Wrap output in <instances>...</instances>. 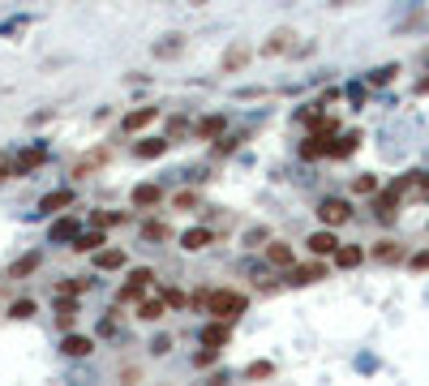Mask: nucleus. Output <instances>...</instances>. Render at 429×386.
Listing matches in <instances>:
<instances>
[{
  "mask_svg": "<svg viewBox=\"0 0 429 386\" xmlns=\"http://www.w3.org/2000/svg\"><path fill=\"white\" fill-rule=\"evenodd\" d=\"M189 305H193V309H207L215 322H236V318L245 314L249 300H245L241 292H232V288H207V292H193Z\"/></svg>",
  "mask_w": 429,
  "mask_h": 386,
  "instance_id": "nucleus-1",
  "label": "nucleus"
},
{
  "mask_svg": "<svg viewBox=\"0 0 429 386\" xmlns=\"http://www.w3.org/2000/svg\"><path fill=\"white\" fill-rule=\"evenodd\" d=\"M318 219H322V227H339V223H348V219H352V206H348L343 198H322Z\"/></svg>",
  "mask_w": 429,
  "mask_h": 386,
  "instance_id": "nucleus-2",
  "label": "nucleus"
},
{
  "mask_svg": "<svg viewBox=\"0 0 429 386\" xmlns=\"http://www.w3.org/2000/svg\"><path fill=\"white\" fill-rule=\"evenodd\" d=\"M305 245H309V253H314V257H335V253H339V241H335V232H331V227L314 232Z\"/></svg>",
  "mask_w": 429,
  "mask_h": 386,
  "instance_id": "nucleus-3",
  "label": "nucleus"
},
{
  "mask_svg": "<svg viewBox=\"0 0 429 386\" xmlns=\"http://www.w3.org/2000/svg\"><path fill=\"white\" fill-rule=\"evenodd\" d=\"M318 279H326V266H322V262L292 266V271H288V283H292V288H309V283H318Z\"/></svg>",
  "mask_w": 429,
  "mask_h": 386,
  "instance_id": "nucleus-4",
  "label": "nucleus"
},
{
  "mask_svg": "<svg viewBox=\"0 0 429 386\" xmlns=\"http://www.w3.org/2000/svg\"><path fill=\"white\" fill-rule=\"evenodd\" d=\"M266 262H270L275 271H292V266H296V253H292V245H284V241H270V245H266Z\"/></svg>",
  "mask_w": 429,
  "mask_h": 386,
  "instance_id": "nucleus-5",
  "label": "nucleus"
},
{
  "mask_svg": "<svg viewBox=\"0 0 429 386\" xmlns=\"http://www.w3.org/2000/svg\"><path fill=\"white\" fill-rule=\"evenodd\" d=\"M249 56H254V47H249V43H232L228 51H223V73H241L249 65Z\"/></svg>",
  "mask_w": 429,
  "mask_h": 386,
  "instance_id": "nucleus-6",
  "label": "nucleus"
},
{
  "mask_svg": "<svg viewBox=\"0 0 429 386\" xmlns=\"http://www.w3.org/2000/svg\"><path fill=\"white\" fill-rule=\"evenodd\" d=\"M104 163H108V150L99 146L95 154H86V159H78V163H73V172H69V176H73V180H86V176H95L99 168H104Z\"/></svg>",
  "mask_w": 429,
  "mask_h": 386,
  "instance_id": "nucleus-7",
  "label": "nucleus"
},
{
  "mask_svg": "<svg viewBox=\"0 0 429 386\" xmlns=\"http://www.w3.org/2000/svg\"><path fill=\"white\" fill-rule=\"evenodd\" d=\"M60 352L73 356V360H78V356H90V352H95V339H90V335H78V330H73V335H65V339H60Z\"/></svg>",
  "mask_w": 429,
  "mask_h": 386,
  "instance_id": "nucleus-8",
  "label": "nucleus"
},
{
  "mask_svg": "<svg viewBox=\"0 0 429 386\" xmlns=\"http://www.w3.org/2000/svg\"><path fill=\"white\" fill-rule=\"evenodd\" d=\"M300 159H331V138L309 134L305 142H300Z\"/></svg>",
  "mask_w": 429,
  "mask_h": 386,
  "instance_id": "nucleus-9",
  "label": "nucleus"
},
{
  "mask_svg": "<svg viewBox=\"0 0 429 386\" xmlns=\"http://www.w3.org/2000/svg\"><path fill=\"white\" fill-rule=\"evenodd\" d=\"M228 339H232V322H211L207 330H202V344H207L211 352H219Z\"/></svg>",
  "mask_w": 429,
  "mask_h": 386,
  "instance_id": "nucleus-10",
  "label": "nucleus"
},
{
  "mask_svg": "<svg viewBox=\"0 0 429 386\" xmlns=\"http://www.w3.org/2000/svg\"><path fill=\"white\" fill-rule=\"evenodd\" d=\"M43 159H47V150H43V146H31L26 154H17V159H13V176H26V172H35Z\"/></svg>",
  "mask_w": 429,
  "mask_h": 386,
  "instance_id": "nucleus-11",
  "label": "nucleus"
},
{
  "mask_svg": "<svg viewBox=\"0 0 429 386\" xmlns=\"http://www.w3.org/2000/svg\"><path fill=\"white\" fill-rule=\"evenodd\" d=\"M215 241V232L211 227H189L185 236H181V249H189V253H197V249H207Z\"/></svg>",
  "mask_w": 429,
  "mask_h": 386,
  "instance_id": "nucleus-12",
  "label": "nucleus"
},
{
  "mask_svg": "<svg viewBox=\"0 0 429 386\" xmlns=\"http://www.w3.org/2000/svg\"><path fill=\"white\" fill-rule=\"evenodd\" d=\"M365 262V249L361 245H339V253H335V266L339 271H352V266H361Z\"/></svg>",
  "mask_w": 429,
  "mask_h": 386,
  "instance_id": "nucleus-13",
  "label": "nucleus"
},
{
  "mask_svg": "<svg viewBox=\"0 0 429 386\" xmlns=\"http://www.w3.org/2000/svg\"><path fill=\"white\" fill-rule=\"evenodd\" d=\"M357 146H361V134H357V129H352V134H339V138L331 142V159H348Z\"/></svg>",
  "mask_w": 429,
  "mask_h": 386,
  "instance_id": "nucleus-14",
  "label": "nucleus"
},
{
  "mask_svg": "<svg viewBox=\"0 0 429 386\" xmlns=\"http://www.w3.org/2000/svg\"><path fill=\"white\" fill-rule=\"evenodd\" d=\"M124 262H129L124 249H99V253H95V266H99V271H120Z\"/></svg>",
  "mask_w": 429,
  "mask_h": 386,
  "instance_id": "nucleus-15",
  "label": "nucleus"
},
{
  "mask_svg": "<svg viewBox=\"0 0 429 386\" xmlns=\"http://www.w3.org/2000/svg\"><path fill=\"white\" fill-rule=\"evenodd\" d=\"M163 314H168V300H163V296H150V300L138 305V318H142V322H159Z\"/></svg>",
  "mask_w": 429,
  "mask_h": 386,
  "instance_id": "nucleus-16",
  "label": "nucleus"
},
{
  "mask_svg": "<svg viewBox=\"0 0 429 386\" xmlns=\"http://www.w3.org/2000/svg\"><path fill=\"white\" fill-rule=\"evenodd\" d=\"M65 206H73V189H56V193H47L39 202V211L43 215H52V211H65Z\"/></svg>",
  "mask_w": 429,
  "mask_h": 386,
  "instance_id": "nucleus-17",
  "label": "nucleus"
},
{
  "mask_svg": "<svg viewBox=\"0 0 429 386\" xmlns=\"http://www.w3.org/2000/svg\"><path fill=\"white\" fill-rule=\"evenodd\" d=\"M159 185H133V206L138 211H146V206H159Z\"/></svg>",
  "mask_w": 429,
  "mask_h": 386,
  "instance_id": "nucleus-18",
  "label": "nucleus"
},
{
  "mask_svg": "<svg viewBox=\"0 0 429 386\" xmlns=\"http://www.w3.org/2000/svg\"><path fill=\"white\" fill-rule=\"evenodd\" d=\"M159 116V108H138V112H129L124 116V129H129V134H138V129H146L150 120Z\"/></svg>",
  "mask_w": 429,
  "mask_h": 386,
  "instance_id": "nucleus-19",
  "label": "nucleus"
},
{
  "mask_svg": "<svg viewBox=\"0 0 429 386\" xmlns=\"http://www.w3.org/2000/svg\"><path fill=\"white\" fill-rule=\"evenodd\" d=\"M99 245H104V232H82L78 241H73V253H99Z\"/></svg>",
  "mask_w": 429,
  "mask_h": 386,
  "instance_id": "nucleus-20",
  "label": "nucleus"
},
{
  "mask_svg": "<svg viewBox=\"0 0 429 386\" xmlns=\"http://www.w3.org/2000/svg\"><path fill=\"white\" fill-rule=\"evenodd\" d=\"M181 47H185L181 35H168L163 43H155V56H159V61H172V56H181Z\"/></svg>",
  "mask_w": 429,
  "mask_h": 386,
  "instance_id": "nucleus-21",
  "label": "nucleus"
},
{
  "mask_svg": "<svg viewBox=\"0 0 429 386\" xmlns=\"http://www.w3.org/2000/svg\"><path fill=\"white\" fill-rule=\"evenodd\" d=\"M82 232H78V219H60L52 223V241H78Z\"/></svg>",
  "mask_w": 429,
  "mask_h": 386,
  "instance_id": "nucleus-22",
  "label": "nucleus"
},
{
  "mask_svg": "<svg viewBox=\"0 0 429 386\" xmlns=\"http://www.w3.org/2000/svg\"><path fill=\"white\" fill-rule=\"evenodd\" d=\"M168 146H172L168 138H150V142H142V146H138V159H159Z\"/></svg>",
  "mask_w": 429,
  "mask_h": 386,
  "instance_id": "nucleus-23",
  "label": "nucleus"
},
{
  "mask_svg": "<svg viewBox=\"0 0 429 386\" xmlns=\"http://www.w3.org/2000/svg\"><path fill=\"white\" fill-rule=\"evenodd\" d=\"M373 257H378V262H399V257H403V249H399V241H378Z\"/></svg>",
  "mask_w": 429,
  "mask_h": 386,
  "instance_id": "nucleus-24",
  "label": "nucleus"
},
{
  "mask_svg": "<svg viewBox=\"0 0 429 386\" xmlns=\"http://www.w3.org/2000/svg\"><path fill=\"white\" fill-rule=\"evenodd\" d=\"M352 193H357V198H373V193H378V176L361 172L357 180H352Z\"/></svg>",
  "mask_w": 429,
  "mask_h": 386,
  "instance_id": "nucleus-25",
  "label": "nucleus"
},
{
  "mask_svg": "<svg viewBox=\"0 0 429 386\" xmlns=\"http://www.w3.org/2000/svg\"><path fill=\"white\" fill-rule=\"evenodd\" d=\"M39 262H43V257H39V253H26V257H22V262H13V271H9V279H22V275H31V271H39Z\"/></svg>",
  "mask_w": 429,
  "mask_h": 386,
  "instance_id": "nucleus-26",
  "label": "nucleus"
},
{
  "mask_svg": "<svg viewBox=\"0 0 429 386\" xmlns=\"http://www.w3.org/2000/svg\"><path fill=\"white\" fill-rule=\"evenodd\" d=\"M90 219H95V227H112V223H129V215H124V211H95Z\"/></svg>",
  "mask_w": 429,
  "mask_h": 386,
  "instance_id": "nucleus-27",
  "label": "nucleus"
},
{
  "mask_svg": "<svg viewBox=\"0 0 429 386\" xmlns=\"http://www.w3.org/2000/svg\"><path fill=\"white\" fill-rule=\"evenodd\" d=\"M215 134H223V116H202L197 120V138H215Z\"/></svg>",
  "mask_w": 429,
  "mask_h": 386,
  "instance_id": "nucleus-28",
  "label": "nucleus"
},
{
  "mask_svg": "<svg viewBox=\"0 0 429 386\" xmlns=\"http://www.w3.org/2000/svg\"><path fill=\"white\" fill-rule=\"evenodd\" d=\"M142 292H146V288H142V283H124V288L116 292V305H133V300L142 305Z\"/></svg>",
  "mask_w": 429,
  "mask_h": 386,
  "instance_id": "nucleus-29",
  "label": "nucleus"
},
{
  "mask_svg": "<svg viewBox=\"0 0 429 386\" xmlns=\"http://www.w3.org/2000/svg\"><path fill=\"white\" fill-rule=\"evenodd\" d=\"M56 322L65 326V335H73V322H78V305L65 300V305H60V314H56Z\"/></svg>",
  "mask_w": 429,
  "mask_h": 386,
  "instance_id": "nucleus-30",
  "label": "nucleus"
},
{
  "mask_svg": "<svg viewBox=\"0 0 429 386\" xmlns=\"http://www.w3.org/2000/svg\"><path fill=\"white\" fill-rule=\"evenodd\" d=\"M288 43H292V31H275V35L266 39V47H262V51H266V56H275V51H284Z\"/></svg>",
  "mask_w": 429,
  "mask_h": 386,
  "instance_id": "nucleus-31",
  "label": "nucleus"
},
{
  "mask_svg": "<svg viewBox=\"0 0 429 386\" xmlns=\"http://www.w3.org/2000/svg\"><path fill=\"white\" fill-rule=\"evenodd\" d=\"M56 292L60 296H82L86 292V279H65V283H56Z\"/></svg>",
  "mask_w": 429,
  "mask_h": 386,
  "instance_id": "nucleus-32",
  "label": "nucleus"
},
{
  "mask_svg": "<svg viewBox=\"0 0 429 386\" xmlns=\"http://www.w3.org/2000/svg\"><path fill=\"white\" fill-rule=\"evenodd\" d=\"M35 314V300H13L9 305V318H31Z\"/></svg>",
  "mask_w": 429,
  "mask_h": 386,
  "instance_id": "nucleus-33",
  "label": "nucleus"
},
{
  "mask_svg": "<svg viewBox=\"0 0 429 386\" xmlns=\"http://www.w3.org/2000/svg\"><path fill=\"white\" fill-rule=\"evenodd\" d=\"M245 373H249V378L258 382V378H270V373H275V365H266V360H254V365H249Z\"/></svg>",
  "mask_w": 429,
  "mask_h": 386,
  "instance_id": "nucleus-34",
  "label": "nucleus"
},
{
  "mask_svg": "<svg viewBox=\"0 0 429 386\" xmlns=\"http://www.w3.org/2000/svg\"><path fill=\"white\" fill-rule=\"evenodd\" d=\"M142 232H146V241H168V227L163 223H146Z\"/></svg>",
  "mask_w": 429,
  "mask_h": 386,
  "instance_id": "nucleus-35",
  "label": "nucleus"
},
{
  "mask_svg": "<svg viewBox=\"0 0 429 386\" xmlns=\"http://www.w3.org/2000/svg\"><path fill=\"white\" fill-rule=\"evenodd\" d=\"M395 73H399L395 65H382V69H378V73H373V86H387V82H391V77H395Z\"/></svg>",
  "mask_w": 429,
  "mask_h": 386,
  "instance_id": "nucleus-36",
  "label": "nucleus"
},
{
  "mask_svg": "<svg viewBox=\"0 0 429 386\" xmlns=\"http://www.w3.org/2000/svg\"><path fill=\"white\" fill-rule=\"evenodd\" d=\"M262 241L270 245V232H266V227H254V232H249V236H245V245H254V249H258Z\"/></svg>",
  "mask_w": 429,
  "mask_h": 386,
  "instance_id": "nucleus-37",
  "label": "nucleus"
},
{
  "mask_svg": "<svg viewBox=\"0 0 429 386\" xmlns=\"http://www.w3.org/2000/svg\"><path fill=\"white\" fill-rule=\"evenodd\" d=\"M189 206H197V193H193V189L176 193V211H189Z\"/></svg>",
  "mask_w": 429,
  "mask_h": 386,
  "instance_id": "nucleus-38",
  "label": "nucleus"
},
{
  "mask_svg": "<svg viewBox=\"0 0 429 386\" xmlns=\"http://www.w3.org/2000/svg\"><path fill=\"white\" fill-rule=\"evenodd\" d=\"M185 129H189V120H185V116H176V120H172V124H168V142H172V138H176V134H185Z\"/></svg>",
  "mask_w": 429,
  "mask_h": 386,
  "instance_id": "nucleus-39",
  "label": "nucleus"
},
{
  "mask_svg": "<svg viewBox=\"0 0 429 386\" xmlns=\"http://www.w3.org/2000/svg\"><path fill=\"white\" fill-rule=\"evenodd\" d=\"M241 146V138H228V142H215V154H232Z\"/></svg>",
  "mask_w": 429,
  "mask_h": 386,
  "instance_id": "nucleus-40",
  "label": "nucleus"
},
{
  "mask_svg": "<svg viewBox=\"0 0 429 386\" xmlns=\"http://www.w3.org/2000/svg\"><path fill=\"white\" fill-rule=\"evenodd\" d=\"M163 300H168V305H189V296H185V292H176V288H168V292H163Z\"/></svg>",
  "mask_w": 429,
  "mask_h": 386,
  "instance_id": "nucleus-41",
  "label": "nucleus"
},
{
  "mask_svg": "<svg viewBox=\"0 0 429 386\" xmlns=\"http://www.w3.org/2000/svg\"><path fill=\"white\" fill-rule=\"evenodd\" d=\"M412 271H429V249H425V253H416V257H412Z\"/></svg>",
  "mask_w": 429,
  "mask_h": 386,
  "instance_id": "nucleus-42",
  "label": "nucleus"
},
{
  "mask_svg": "<svg viewBox=\"0 0 429 386\" xmlns=\"http://www.w3.org/2000/svg\"><path fill=\"white\" fill-rule=\"evenodd\" d=\"M150 348H155V356H163V352L172 348V339H168V335H159V339H155V344H150Z\"/></svg>",
  "mask_w": 429,
  "mask_h": 386,
  "instance_id": "nucleus-43",
  "label": "nucleus"
},
{
  "mask_svg": "<svg viewBox=\"0 0 429 386\" xmlns=\"http://www.w3.org/2000/svg\"><path fill=\"white\" fill-rule=\"evenodd\" d=\"M13 176V159H5V154H0V180H9Z\"/></svg>",
  "mask_w": 429,
  "mask_h": 386,
  "instance_id": "nucleus-44",
  "label": "nucleus"
}]
</instances>
